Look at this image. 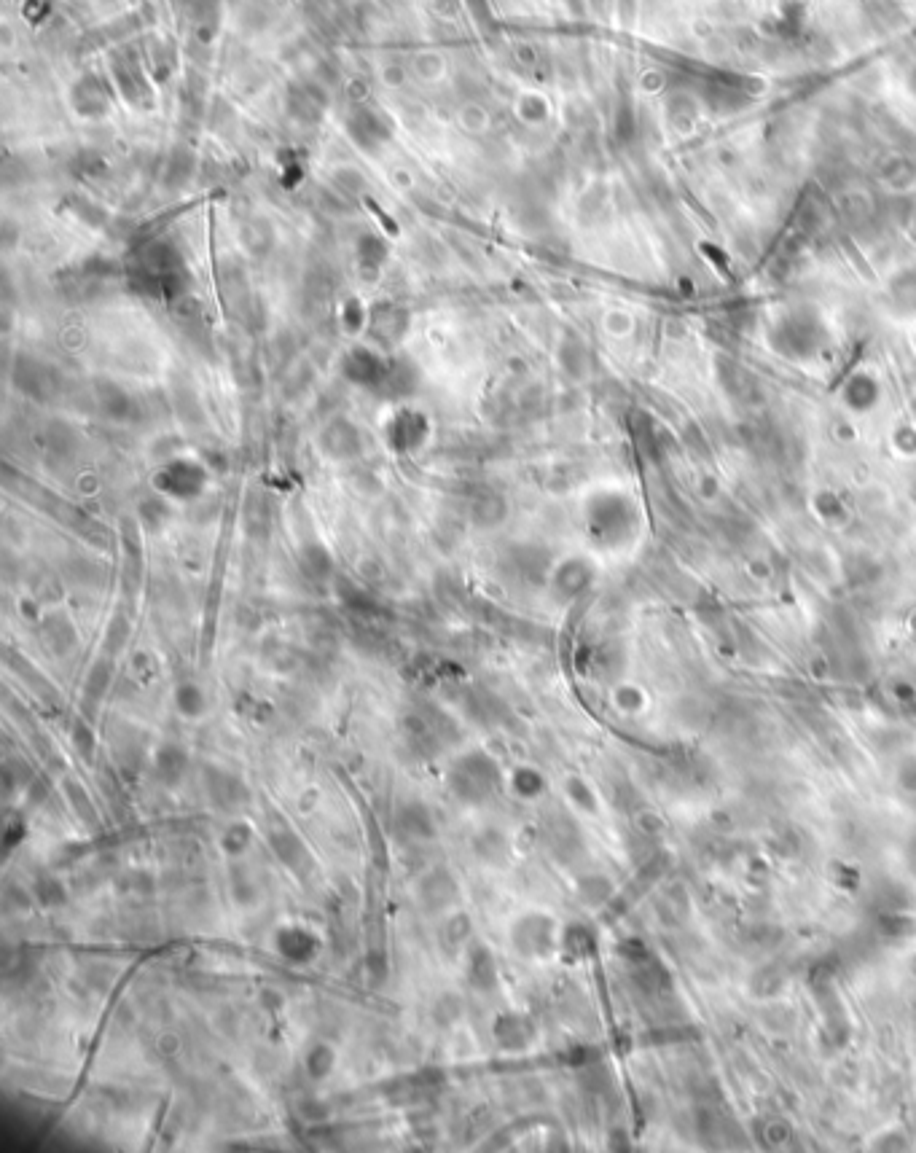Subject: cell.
<instances>
[{
  "label": "cell",
  "instance_id": "cell-1",
  "mask_svg": "<svg viewBox=\"0 0 916 1153\" xmlns=\"http://www.w3.org/2000/svg\"><path fill=\"white\" fill-rule=\"evenodd\" d=\"M500 788V766L484 750H471L449 769V791L471 807L487 804Z\"/></svg>",
  "mask_w": 916,
  "mask_h": 1153
},
{
  "label": "cell",
  "instance_id": "cell-2",
  "mask_svg": "<svg viewBox=\"0 0 916 1153\" xmlns=\"http://www.w3.org/2000/svg\"><path fill=\"white\" fill-rule=\"evenodd\" d=\"M154 487L159 495L172 500H194L207 487L205 465L194 457H172L156 471Z\"/></svg>",
  "mask_w": 916,
  "mask_h": 1153
},
{
  "label": "cell",
  "instance_id": "cell-3",
  "mask_svg": "<svg viewBox=\"0 0 916 1153\" xmlns=\"http://www.w3.org/2000/svg\"><path fill=\"white\" fill-rule=\"evenodd\" d=\"M430 439V420L414 406H398L385 422L387 447L398 455H411Z\"/></svg>",
  "mask_w": 916,
  "mask_h": 1153
},
{
  "label": "cell",
  "instance_id": "cell-4",
  "mask_svg": "<svg viewBox=\"0 0 916 1153\" xmlns=\"http://www.w3.org/2000/svg\"><path fill=\"white\" fill-rule=\"evenodd\" d=\"M511 947L522 957H546L554 952V922L546 914H524L511 925Z\"/></svg>",
  "mask_w": 916,
  "mask_h": 1153
},
{
  "label": "cell",
  "instance_id": "cell-5",
  "mask_svg": "<svg viewBox=\"0 0 916 1153\" xmlns=\"http://www.w3.org/2000/svg\"><path fill=\"white\" fill-rule=\"evenodd\" d=\"M387 369H390V358L374 350V347H352L342 358L344 379L352 382V385H358V388L371 390V393H377Z\"/></svg>",
  "mask_w": 916,
  "mask_h": 1153
},
{
  "label": "cell",
  "instance_id": "cell-6",
  "mask_svg": "<svg viewBox=\"0 0 916 1153\" xmlns=\"http://www.w3.org/2000/svg\"><path fill=\"white\" fill-rule=\"evenodd\" d=\"M205 793L210 804L221 812H237L250 801L248 783L223 766H205Z\"/></svg>",
  "mask_w": 916,
  "mask_h": 1153
},
{
  "label": "cell",
  "instance_id": "cell-7",
  "mask_svg": "<svg viewBox=\"0 0 916 1153\" xmlns=\"http://www.w3.org/2000/svg\"><path fill=\"white\" fill-rule=\"evenodd\" d=\"M417 901L425 912H444L460 901V882L452 871L436 866L422 874L417 882Z\"/></svg>",
  "mask_w": 916,
  "mask_h": 1153
},
{
  "label": "cell",
  "instance_id": "cell-8",
  "mask_svg": "<svg viewBox=\"0 0 916 1153\" xmlns=\"http://www.w3.org/2000/svg\"><path fill=\"white\" fill-rule=\"evenodd\" d=\"M320 449L326 452L331 460H355L363 455V436L360 428L350 417H334L323 425L320 431Z\"/></svg>",
  "mask_w": 916,
  "mask_h": 1153
},
{
  "label": "cell",
  "instance_id": "cell-9",
  "mask_svg": "<svg viewBox=\"0 0 916 1153\" xmlns=\"http://www.w3.org/2000/svg\"><path fill=\"white\" fill-rule=\"evenodd\" d=\"M395 831H398L401 839L411 844L436 839V820H433V812H430L428 804L420 799L401 801L398 809H395Z\"/></svg>",
  "mask_w": 916,
  "mask_h": 1153
},
{
  "label": "cell",
  "instance_id": "cell-10",
  "mask_svg": "<svg viewBox=\"0 0 916 1153\" xmlns=\"http://www.w3.org/2000/svg\"><path fill=\"white\" fill-rule=\"evenodd\" d=\"M269 847H272V852L277 855V861L283 863L285 869H291L293 874H299V877H307L309 871H312V855H309L307 844L301 842V836L293 831V828L288 826H280L274 828L272 834H269Z\"/></svg>",
  "mask_w": 916,
  "mask_h": 1153
},
{
  "label": "cell",
  "instance_id": "cell-11",
  "mask_svg": "<svg viewBox=\"0 0 916 1153\" xmlns=\"http://www.w3.org/2000/svg\"><path fill=\"white\" fill-rule=\"evenodd\" d=\"M492 1038L503 1051H524L535 1038V1024L527 1014L503 1011L492 1022Z\"/></svg>",
  "mask_w": 916,
  "mask_h": 1153
},
{
  "label": "cell",
  "instance_id": "cell-12",
  "mask_svg": "<svg viewBox=\"0 0 916 1153\" xmlns=\"http://www.w3.org/2000/svg\"><path fill=\"white\" fill-rule=\"evenodd\" d=\"M497 960L492 955V949L481 941H471V947L465 949V981L468 987L476 992H492L497 987Z\"/></svg>",
  "mask_w": 916,
  "mask_h": 1153
},
{
  "label": "cell",
  "instance_id": "cell-13",
  "mask_svg": "<svg viewBox=\"0 0 916 1153\" xmlns=\"http://www.w3.org/2000/svg\"><path fill=\"white\" fill-rule=\"evenodd\" d=\"M369 334L377 339L379 345H398L406 331H409V312L395 307V304H379L369 312Z\"/></svg>",
  "mask_w": 916,
  "mask_h": 1153
},
{
  "label": "cell",
  "instance_id": "cell-14",
  "mask_svg": "<svg viewBox=\"0 0 916 1153\" xmlns=\"http://www.w3.org/2000/svg\"><path fill=\"white\" fill-rule=\"evenodd\" d=\"M189 764V750L178 745V742H164L154 753V775L167 788H178L183 783V777L189 772Z\"/></svg>",
  "mask_w": 916,
  "mask_h": 1153
},
{
  "label": "cell",
  "instance_id": "cell-15",
  "mask_svg": "<svg viewBox=\"0 0 916 1153\" xmlns=\"http://www.w3.org/2000/svg\"><path fill=\"white\" fill-rule=\"evenodd\" d=\"M417 385H420L417 366L411 361L390 358V369H387L385 379H382V385H379L374 396L385 398V401H403V398H409L417 390Z\"/></svg>",
  "mask_w": 916,
  "mask_h": 1153
},
{
  "label": "cell",
  "instance_id": "cell-16",
  "mask_svg": "<svg viewBox=\"0 0 916 1153\" xmlns=\"http://www.w3.org/2000/svg\"><path fill=\"white\" fill-rule=\"evenodd\" d=\"M471 852L473 858L484 863V866H497V869H503L508 863V858H511V842H508V836L503 834L500 828L487 826L481 828L479 834L471 839Z\"/></svg>",
  "mask_w": 916,
  "mask_h": 1153
},
{
  "label": "cell",
  "instance_id": "cell-17",
  "mask_svg": "<svg viewBox=\"0 0 916 1153\" xmlns=\"http://www.w3.org/2000/svg\"><path fill=\"white\" fill-rule=\"evenodd\" d=\"M14 379H17V388L33 398H46L54 388L52 369L30 358V355L19 358L17 369H14Z\"/></svg>",
  "mask_w": 916,
  "mask_h": 1153
},
{
  "label": "cell",
  "instance_id": "cell-18",
  "mask_svg": "<svg viewBox=\"0 0 916 1153\" xmlns=\"http://www.w3.org/2000/svg\"><path fill=\"white\" fill-rule=\"evenodd\" d=\"M97 406L113 422H129L135 420L137 414L132 396L124 388H119L116 382H111V379H100L97 382Z\"/></svg>",
  "mask_w": 916,
  "mask_h": 1153
},
{
  "label": "cell",
  "instance_id": "cell-19",
  "mask_svg": "<svg viewBox=\"0 0 916 1153\" xmlns=\"http://www.w3.org/2000/svg\"><path fill=\"white\" fill-rule=\"evenodd\" d=\"M274 947H277V952H280L285 960H291V963H307V960H312V957L317 955V938L312 936L309 930L288 925V928H283L277 933Z\"/></svg>",
  "mask_w": 916,
  "mask_h": 1153
},
{
  "label": "cell",
  "instance_id": "cell-20",
  "mask_svg": "<svg viewBox=\"0 0 916 1153\" xmlns=\"http://www.w3.org/2000/svg\"><path fill=\"white\" fill-rule=\"evenodd\" d=\"M41 640L54 656H65L76 648V629L70 624L68 616L62 613H52L46 616L41 624Z\"/></svg>",
  "mask_w": 916,
  "mask_h": 1153
},
{
  "label": "cell",
  "instance_id": "cell-21",
  "mask_svg": "<svg viewBox=\"0 0 916 1153\" xmlns=\"http://www.w3.org/2000/svg\"><path fill=\"white\" fill-rule=\"evenodd\" d=\"M438 941H441V949H444L449 957H457L460 952H465V949L471 947V941H473L471 917H468V914H463V912L452 914V917L444 922L441 933H438Z\"/></svg>",
  "mask_w": 916,
  "mask_h": 1153
},
{
  "label": "cell",
  "instance_id": "cell-22",
  "mask_svg": "<svg viewBox=\"0 0 916 1153\" xmlns=\"http://www.w3.org/2000/svg\"><path fill=\"white\" fill-rule=\"evenodd\" d=\"M111 683H113V662L108 656H103V659H97V662L92 664V670H89V675H86L84 680V707L100 705L105 699V694H108V689H111Z\"/></svg>",
  "mask_w": 916,
  "mask_h": 1153
},
{
  "label": "cell",
  "instance_id": "cell-23",
  "mask_svg": "<svg viewBox=\"0 0 916 1153\" xmlns=\"http://www.w3.org/2000/svg\"><path fill=\"white\" fill-rule=\"evenodd\" d=\"M299 565L309 578L315 581H326L334 573V557L323 543H307L299 551Z\"/></svg>",
  "mask_w": 916,
  "mask_h": 1153
},
{
  "label": "cell",
  "instance_id": "cell-24",
  "mask_svg": "<svg viewBox=\"0 0 916 1153\" xmlns=\"http://www.w3.org/2000/svg\"><path fill=\"white\" fill-rule=\"evenodd\" d=\"M506 519V500L495 492H484L471 503V522L479 527H495Z\"/></svg>",
  "mask_w": 916,
  "mask_h": 1153
},
{
  "label": "cell",
  "instance_id": "cell-25",
  "mask_svg": "<svg viewBox=\"0 0 916 1153\" xmlns=\"http://www.w3.org/2000/svg\"><path fill=\"white\" fill-rule=\"evenodd\" d=\"M175 707H178V713L186 715V718H199L207 707V697L205 691H202V686L194 683V680H183V683H178V689H175Z\"/></svg>",
  "mask_w": 916,
  "mask_h": 1153
},
{
  "label": "cell",
  "instance_id": "cell-26",
  "mask_svg": "<svg viewBox=\"0 0 916 1153\" xmlns=\"http://www.w3.org/2000/svg\"><path fill=\"white\" fill-rule=\"evenodd\" d=\"M336 1067V1051L328 1043H315L304 1057V1070L312 1081H323L334 1073Z\"/></svg>",
  "mask_w": 916,
  "mask_h": 1153
},
{
  "label": "cell",
  "instance_id": "cell-27",
  "mask_svg": "<svg viewBox=\"0 0 916 1153\" xmlns=\"http://www.w3.org/2000/svg\"><path fill=\"white\" fill-rule=\"evenodd\" d=\"M116 761H119L121 769H124V775L135 777L137 772L143 769V764H146V748H143V742H135L132 737H124L121 742H116Z\"/></svg>",
  "mask_w": 916,
  "mask_h": 1153
},
{
  "label": "cell",
  "instance_id": "cell-28",
  "mask_svg": "<svg viewBox=\"0 0 916 1153\" xmlns=\"http://www.w3.org/2000/svg\"><path fill=\"white\" fill-rule=\"evenodd\" d=\"M35 901L46 909H57L68 901V890L57 877H38L33 885Z\"/></svg>",
  "mask_w": 916,
  "mask_h": 1153
},
{
  "label": "cell",
  "instance_id": "cell-29",
  "mask_svg": "<svg viewBox=\"0 0 916 1153\" xmlns=\"http://www.w3.org/2000/svg\"><path fill=\"white\" fill-rule=\"evenodd\" d=\"M460 1016H463V1000H460V995H452V992L438 995L436 1003H433V1022L438 1027H452Z\"/></svg>",
  "mask_w": 916,
  "mask_h": 1153
},
{
  "label": "cell",
  "instance_id": "cell-30",
  "mask_svg": "<svg viewBox=\"0 0 916 1153\" xmlns=\"http://www.w3.org/2000/svg\"><path fill=\"white\" fill-rule=\"evenodd\" d=\"M65 793H68L70 807H73V812H76L78 818L84 820V823H89V826H95L97 809H95V804L89 801V796H86L84 788H81L76 780H68V783H65Z\"/></svg>",
  "mask_w": 916,
  "mask_h": 1153
},
{
  "label": "cell",
  "instance_id": "cell-31",
  "mask_svg": "<svg viewBox=\"0 0 916 1153\" xmlns=\"http://www.w3.org/2000/svg\"><path fill=\"white\" fill-rule=\"evenodd\" d=\"M250 842H253V831H250L248 823H232V826L226 828L221 836V847L223 852H229V855H242V852L248 850Z\"/></svg>",
  "mask_w": 916,
  "mask_h": 1153
},
{
  "label": "cell",
  "instance_id": "cell-32",
  "mask_svg": "<svg viewBox=\"0 0 916 1153\" xmlns=\"http://www.w3.org/2000/svg\"><path fill=\"white\" fill-rule=\"evenodd\" d=\"M121 895H151L154 893V877L143 869H129L124 877H119Z\"/></svg>",
  "mask_w": 916,
  "mask_h": 1153
},
{
  "label": "cell",
  "instance_id": "cell-33",
  "mask_svg": "<svg viewBox=\"0 0 916 1153\" xmlns=\"http://www.w3.org/2000/svg\"><path fill=\"white\" fill-rule=\"evenodd\" d=\"M511 785H514V793L516 796H522V799H535L540 791H543V777H540V772H535V769H516L514 777H511Z\"/></svg>",
  "mask_w": 916,
  "mask_h": 1153
},
{
  "label": "cell",
  "instance_id": "cell-34",
  "mask_svg": "<svg viewBox=\"0 0 916 1153\" xmlns=\"http://www.w3.org/2000/svg\"><path fill=\"white\" fill-rule=\"evenodd\" d=\"M129 632H132L129 621L124 619V616H113L108 629H105V651H108V654H119V651H124V646H127L129 640Z\"/></svg>",
  "mask_w": 916,
  "mask_h": 1153
},
{
  "label": "cell",
  "instance_id": "cell-35",
  "mask_svg": "<svg viewBox=\"0 0 916 1153\" xmlns=\"http://www.w3.org/2000/svg\"><path fill=\"white\" fill-rule=\"evenodd\" d=\"M73 748H76L78 756L86 758V761L95 756V750H97L95 732H92V729H89L84 721L73 723Z\"/></svg>",
  "mask_w": 916,
  "mask_h": 1153
},
{
  "label": "cell",
  "instance_id": "cell-36",
  "mask_svg": "<svg viewBox=\"0 0 916 1153\" xmlns=\"http://www.w3.org/2000/svg\"><path fill=\"white\" fill-rule=\"evenodd\" d=\"M232 893L240 904H250L256 898V887H253V882L248 879V871L242 869V866H234L232 869Z\"/></svg>",
  "mask_w": 916,
  "mask_h": 1153
},
{
  "label": "cell",
  "instance_id": "cell-37",
  "mask_svg": "<svg viewBox=\"0 0 916 1153\" xmlns=\"http://www.w3.org/2000/svg\"><path fill=\"white\" fill-rule=\"evenodd\" d=\"M35 895H27L22 893V890H17L14 885L6 887V893H3V904H6V909H30V904H33Z\"/></svg>",
  "mask_w": 916,
  "mask_h": 1153
},
{
  "label": "cell",
  "instance_id": "cell-38",
  "mask_svg": "<svg viewBox=\"0 0 916 1153\" xmlns=\"http://www.w3.org/2000/svg\"><path fill=\"white\" fill-rule=\"evenodd\" d=\"M299 1113L304 1116L307 1121H323L326 1119V1105H320V1102L315 1100V1097H307V1100H301L299 1105Z\"/></svg>",
  "mask_w": 916,
  "mask_h": 1153
},
{
  "label": "cell",
  "instance_id": "cell-39",
  "mask_svg": "<svg viewBox=\"0 0 916 1153\" xmlns=\"http://www.w3.org/2000/svg\"><path fill=\"white\" fill-rule=\"evenodd\" d=\"M366 968H369V976L374 984H379V981L387 976V963L382 955H371L369 960H366Z\"/></svg>",
  "mask_w": 916,
  "mask_h": 1153
},
{
  "label": "cell",
  "instance_id": "cell-40",
  "mask_svg": "<svg viewBox=\"0 0 916 1153\" xmlns=\"http://www.w3.org/2000/svg\"><path fill=\"white\" fill-rule=\"evenodd\" d=\"M178 1046L180 1041L175 1033H164L162 1038H159V1054H162V1057H172V1054L178 1051Z\"/></svg>",
  "mask_w": 916,
  "mask_h": 1153
}]
</instances>
